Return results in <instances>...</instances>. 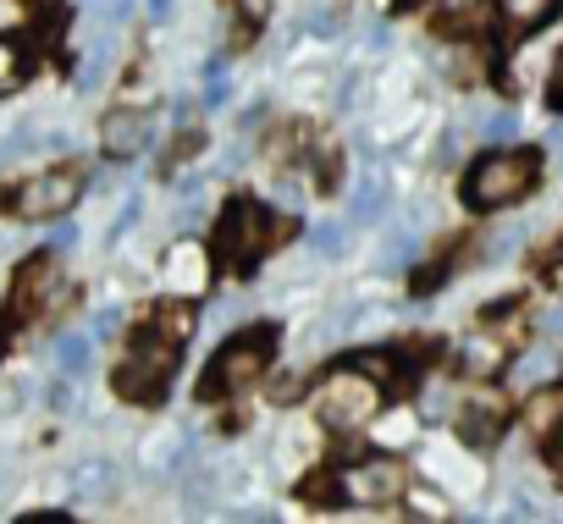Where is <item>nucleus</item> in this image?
Segmentation results:
<instances>
[{"label":"nucleus","mask_w":563,"mask_h":524,"mask_svg":"<svg viewBox=\"0 0 563 524\" xmlns=\"http://www.w3.org/2000/svg\"><path fill=\"white\" fill-rule=\"evenodd\" d=\"M166 7H172V0H150V12H155V18H166Z\"/></svg>","instance_id":"obj_26"},{"label":"nucleus","mask_w":563,"mask_h":524,"mask_svg":"<svg viewBox=\"0 0 563 524\" xmlns=\"http://www.w3.org/2000/svg\"><path fill=\"white\" fill-rule=\"evenodd\" d=\"M547 100H552V111H563V56H558V73L547 83Z\"/></svg>","instance_id":"obj_21"},{"label":"nucleus","mask_w":563,"mask_h":524,"mask_svg":"<svg viewBox=\"0 0 563 524\" xmlns=\"http://www.w3.org/2000/svg\"><path fill=\"white\" fill-rule=\"evenodd\" d=\"M541 177V160L536 149H492L470 166L464 177V204L470 210H503V204H519Z\"/></svg>","instance_id":"obj_2"},{"label":"nucleus","mask_w":563,"mask_h":524,"mask_svg":"<svg viewBox=\"0 0 563 524\" xmlns=\"http://www.w3.org/2000/svg\"><path fill=\"white\" fill-rule=\"evenodd\" d=\"M558 431H563V425H558Z\"/></svg>","instance_id":"obj_28"},{"label":"nucleus","mask_w":563,"mask_h":524,"mask_svg":"<svg viewBox=\"0 0 563 524\" xmlns=\"http://www.w3.org/2000/svg\"><path fill=\"white\" fill-rule=\"evenodd\" d=\"M155 332H166L172 343H188V332H194V304H161L155 310Z\"/></svg>","instance_id":"obj_15"},{"label":"nucleus","mask_w":563,"mask_h":524,"mask_svg":"<svg viewBox=\"0 0 563 524\" xmlns=\"http://www.w3.org/2000/svg\"><path fill=\"white\" fill-rule=\"evenodd\" d=\"M547 149H558V155H563V127H552V138H547Z\"/></svg>","instance_id":"obj_24"},{"label":"nucleus","mask_w":563,"mask_h":524,"mask_svg":"<svg viewBox=\"0 0 563 524\" xmlns=\"http://www.w3.org/2000/svg\"><path fill=\"white\" fill-rule=\"evenodd\" d=\"M23 78H29V45L23 40H0V94L23 89Z\"/></svg>","instance_id":"obj_14"},{"label":"nucleus","mask_w":563,"mask_h":524,"mask_svg":"<svg viewBox=\"0 0 563 524\" xmlns=\"http://www.w3.org/2000/svg\"><path fill=\"white\" fill-rule=\"evenodd\" d=\"M508 337H492V332H475L470 343H464V370L470 376H492V370H503V359H508Z\"/></svg>","instance_id":"obj_13"},{"label":"nucleus","mask_w":563,"mask_h":524,"mask_svg":"<svg viewBox=\"0 0 563 524\" xmlns=\"http://www.w3.org/2000/svg\"><path fill=\"white\" fill-rule=\"evenodd\" d=\"M547 282H552V288H563V266H552V271H547Z\"/></svg>","instance_id":"obj_25"},{"label":"nucleus","mask_w":563,"mask_h":524,"mask_svg":"<svg viewBox=\"0 0 563 524\" xmlns=\"http://www.w3.org/2000/svg\"><path fill=\"white\" fill-rule=\"evenodd\" d=\"M354 370H365L371 381H382V387H398L404 376H398V354H354L349 359Z\"/></svg>","instance_id":"obj_16"},{"label":"nucleus","mask_w":563,"mask_h":524,"mask_svg":"<svg viewBox=\"0 0 563 524\" xmlns=\"http://www.w3.org/2000/svg\"><path fill=\"white\" fill-rule=\"evenodd\" d=\"M56 299V266H51V254H34L29 266L18 271V288H12V321H29V315H40L45 304Z\"/></svg>","instance_id":"obj_9"},{"label":"nucleus","mask_w":563,"mask_h":524,"mask_svg":"<svg viewBox=\"0 0 563 524\" xmlns=\"http://www.w3.org/2000/svg\"><path fill=\"white\" fill-rule=\"evenodd\" d=\"M376 210V182H360V193H354V215H371Z\"/></svg>","instance_id":"obj_19"},{"label":"nucleus","mask_w":563,"mask_h":524,"mask_svg":"<svg viewBox=\"0 0 563 524\" xmlns=\"http://www.w3.org/2000/svg\"><path fill=\"white\" fill-rule=\"evenodd\" d=\"M177 348H183V343H172V337L155 332V326L139 332L133 348L122 354L117 376H111L117 398H128V403H161L166 387H172V370H177Z\"/></svg>","instance_id":"obj_3"},{"label":"nucleus","mask_w":563,"mask_h":524,"mask_svg":"<svg viewBox=\"0 0 563 524\" xmlns=\"http://www.w3.org/2000/svg\"><path fill=\"white\" fill-rule=\"evenodd\" d=\"M205 105H210V111L227 105V67H221V62H210V73H205Z\"/></svg>","instance_id":"obj_18"},{"label":"nucleus","mask_w":563,"mask_h":524,"mask_svg":"<svg viewBox=\"0 0 563 524\" xmlns=\"http://www.w3.org/2000/svg\"><path fill=\"white\" fill-rule=\"evenodd\" d=\"M338 497H349L360 508H387L404 497V464L398 458H354L338 475Z\"/></svg>","instance_id":"obj_7"},{"label":"nucleus","mask_w":563,"mask_h":524,"mask_svg":"<svg viewBox=\"0 0 563 524\" xmlns=\"http://www.w3.org/2000/svg\"><path fill=\"white\" fill-rule=\"evenodd\" d=\"M271 348H276V326H249V332L227 337L199 376V398H227V392L260 381L271 370Z\"/></svg>","instance_id":"obj_4"},{"label":"nucleus","mask_w":563,"mask_h":524,"mask_svg":"<svg viewBox=\"0 0 563 524\" xmlns=\"http://www.w3.org/2000/svg\"><path fill=\"white\" fill-rule=\"evenodd\" d=\"M78 193H84V171L56 166V171H40L34 182H23L18 199H12V210L23 221H56V215H67L78 204Z\"/></svg>","instance_id":"obj_6"},{"label":"nucleus","mask_w":563,"mask_h":524,"mask_svg":"<svg viewBox=\"0 0 563 524\" xmlns=\"http://www.w3.org/2000/svg\"><path fill=\"white\" fill-rule=\"evenodd\" d=\"M238 7H243V18H254V23H260V18H265V7H271V0H238Z\"/></svg>","instance_id":"obj_22"},{"label":"nucleus","mask_w":563,"mask_h":524,"mask_svg":"<svg viewBox=\"0 0 563 524\" xmlns=\"http://www.w3.org/2000/svg\"><path fill=\"white\" fill-rule=\"evenodd\" d=\"M514 127H519V116H514V111H503V116L492 122V133H497V138H503V133H514Z\"/></svg>","instance_id":"obj_23"},{"label":"nucleus","mask_w":563,"mask_h":524,"mask_svg":"<svg viewBox=\"0 0 563 524\" xmlns=\"http://www.w3.org/2000/svg\"><path fill=\"white\" fill-rule=\"evenodd\" d=\"M288 232H294V221L271 215V210L254 204V199H232V204L221 210V221H216V259H221L227 271H254Z\"/></svg>","instance_id":"obj_1"},{"label":"nucleus","mask_w":563,"mask_h":524,"mask_svg":"<svg viewBox=\"0 0 563 524\" xmlns=\"http://www.w3.org/2000/svg\"><path fill=\"white\" fill-rule=\"evenodd\" d=\"M552 12H558V0H497V18H503V29H508L514 40L547 29Z\"/></svg>","instance_id":"obj_11"},{"label":"nucleus","mask_w":563,"mask_h":524,"mask_svg":"<svg viewBox=\"0 0 563 524\" xmlns=\"http://www.w3.org/2000/svg\"><path fill=\"white\" fill-rule=\"evenodd\" d=\"M552 332H563V310H558V315H552Z\"/></svg>","instance_id":"obj_27"},{"label":"nucleus","mask_w":563,"mask_h":524,"mask_svg":"<svg viewBox=\"0 0 563 524\" xmlns=\"http://www.w3.org/2000/svg\"><path fill=\"white\" fill-rule=\"evenodd\" d=\"M316 248H321V254H338V248H343L338 226H321V232H316Z\"/></svg>","instance_id":"obj_20"},{"label":"nucleus","mask_w":563,"mask_h":524,"mask_svg":"<svg viewBox=\"0 0 563 524\" xmlns=\"http://www.w3.org/2000/svg\"><path fill=\"white\" fill-rule=\"evenodd\" d=\"M144 144H150V116H144V111L128 105V111H111V116H106V149H111V155L128 160V155H139Z\"/></svg>","instance_id":"obj_10"},{"label":"nucleus","mask_w":563,"mask_h":524,"mask_svg":"<svg viewBox=\"0 0 563 524\" xmlns=\"http://www.w3.org/2000/svg\"><path fill=\"white\" fill-rule=\"evenodd\" d=\"M316 414L327 420V431H360L365 420L382 414V381H371L354 365H338L316 392Z\"/></svg>","instance_id":"obj_5"},{"label":"nucleus","mask_w":563,"mask_h":524,"mask_svg":"<svg viewBox=\"0 0 563 524\" xmlns=\"http://www.w3.org/2000/svg\"><path fill=\"white\" fill-rule=\"evenodd\" d=\"M525 425H530L536 442H552L558 425H563V387H541V392H530V398H525Z\"/></svg>","instance_id":"obj_12"},{"label":"nucleus","mask_w":563,"mask_h":524,"mask_svg":"<svg viewBox=\"0 0 563 524\" xmlns=\"http://www.w3.org/2000/svg\"><path fill=\"white\" fill-rule=\"evenodd\" d=\"M56 359H62L67 376H78V370L89 365V343H84V337H62V343H56Z\"/></svg>","instance_id":"obj_17"},{"label":"nucleus","mask_w":563,"mask_h":524,"mask_svg":"<svg viewBox=\"0 0 563 524\" xmlns=\"http://www.w3.org/2000/svg\"><path fill=\"white\" fill-rule=\"evenodd\" d=\"M503 425H508V403L497 392H475L459 403V442L464 447H492L503 436Z\"/></svg>","instance_id":"obj_8"}]
</instances>
